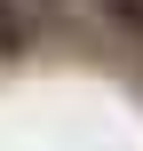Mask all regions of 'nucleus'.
<instances>
[{
    "label": "nucleus",
    "instance_id": "1",
    "mask_svg": "<svg viewBox=\"0 0 143 151\" xmlns=\"http://www.w3.org/2000/svg\"><path fill=\"white\" fill-rule=\"evenodd\" d=\"M40 0H0V56H32L40 48Z\"/></svg>",
    "mask_w": 143,
    "mask_h": 151
},
{
    "label": "nucleus",
    "instance_id": "2",
    "mask_svg": "<svg viewBox=\"0 0 143 151\" xmlns=\"http://www.w3.org/2000/svg\"><path fill=\"white\" fill-rule=\"evenodd\" d=\"M96 16H103L127 48H143V0H96Z\"/></svg>",
    "mask_w": 143,
    "mask_h": 151
}]
</instances>
